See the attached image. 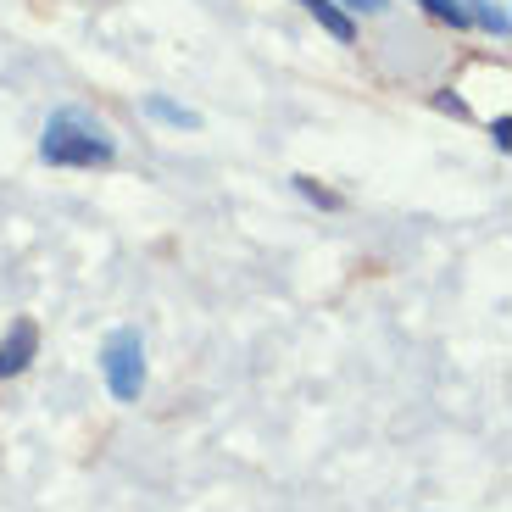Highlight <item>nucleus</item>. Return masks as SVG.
<instances>
[{"mask_svg":"<svg viewBox=\"0 0 512 512\" xmlns=\"http://www.w3.org/2000/svg\"><path fill=\"white\" fill-rule=\"evenodd\" d=\"M39 156L51 167H106L117 156L112 128L101 123L84 106H62V112L45 117V134H39Z\"/></svg>","mask_w":512,"mask_h":512,"instance_id":"obj_1","label":"nucleus"},{"mask_svg":"<svg viewBox=\"0 0 512 512\" xmlns=\"http://www.w3.org/2000/svg\"><path fill=\"white\" fill-rule=\"evenodd\" d=\"M101 373L117 401H140L145 390V340L140 329H112L101 346Z\"/></svg>","mask_w":512,"mask_h":512,"instance_id":"obj_2","label":"nucleus"},{"mask_svg":"<svg viewBox=\"0 0 512 512\" xmlns=\"http://www.w3.org/2000/svg\"><path fill=\"white\" fill-rule=\"evenodd\" d=\"M39 357V323L34 318H17L12 329H6V340H0V379H17V373H28V362Z\"/></svg>","mask_w":512,"mask_h":512,"instance_id":"obj_3","label":"nucleus"},{"mask_svg":"<svg viewBox=\"0 0 512 512\" xmlns=\"http://www.w3.org/2000/svg\"><path fill=\"white\" fill-rule=\"evenodd\" d=\"M295 6H301L307 17H318V28H329L340 45H351V39H357V28H351V12H340L334 0H295Z\"/></svg>","mask_w":512,"mask_h":512,"instance_id":"obj_4","label":"nucleus"},{"mask_svg":"<svg viewBox=\"0 0 512 512\" xmlns=\"http://www.w3.org/2000/svg\"><path fill=\"white\" fill-rule=\"evenodd\" d=\"M145 112L162 117V123H173V128H195V123H201V117H195L190 106H173L167 95H145Z\"/></svg>","mask_w":512,"mask_h":512,"instance_id":"obj_5","label":"nucleus"},{"mask_svg":"<svg viewBox=\"0 0 512 512\" xmlns=\"http://www.w3.org/2000/svg\"><path fill=\"white\" fill-rule=\"evenodd\" d=\"M462 12H468V23L490 28V34H507V12H501V6H490V0H462Z\"/></svg>","mask_w":512,"mask_h":512,"instance_id":"obj_6","label":"nucleus"},{"mask_svg":"<svg viewBox=\"0 0 512 512\" xmlns=\"http://www.w3.org/2000/svg\"><path fill=\"white\" fill-rule=\"evenodd\" d=\"M429 17H440V23H451V28H468V12H462V0H418Z\"/></svg>","mask_w":512,"mask_h":512,"instance_id":"obj_7","label":"nucleus"},{"mask_svg":"<svg viewBox=\"0 0 512 512\" xmlns=\"http://www.w3.org/2000/svg\"><path fill=\"white\" fill-rule=\"evenodd\" d=\"M295 184H301V195H312V201H318V206H340V195L318 190V184H312V179H295Z\"/></svg>","mask_w":512,"mask_h":512,"instance_id":"obj_8","label":"nucleus"},{"mask_svg":"<svg viewBox=\"0 0 512 512\" xmlns=\"http://www.w3.org/2000/svg\"><path fill=\"white\" fill-rule=\"evenodd\" d=\"M334 6H340V12H384L390 0H334Z\"/></svg>","mask_w":512,"mask_h":512,"instance_id":"obj_9","label":"nucleus"},{"mask_svg":"<svg viewBox=\"0 0 512 512\" xmlns=\"http://www.w3.org/2000/svg\"><path fill=\"white\" fill-rule=\"evenodd\" d=\"M490 140H496V151H507V140H512V117H496V123H490Z\"/></svg>","mask_w":512,"mask_h":512,"instance_id":"obj_10","label":"nucleus"}]
</instances>
